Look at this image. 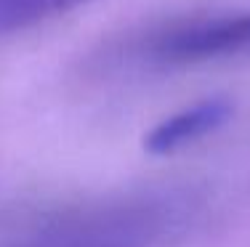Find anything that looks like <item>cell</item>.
Wrapping results in <instances>:
<instances>
[{"mask_svg": "<svg viewBox=\"0 0 250 247\" xmlns=\"http://www.w3.org/2000/svg\"><path fill=\"white\" fill-rule=\"evenodd\" d=\"M176 218L173 199L141 194L59 215L16 247H154Z\"/></svg>", "mask_w": 250, "mask_h": 247, "instance_id": "6da1fadb", "label": "cell"}, {"mask_svg": "<svg viewBox=\"0 0 250 247\" xmlns=\"http://www.w3.org/2000/svg\"><path fill=\"white\" fill-rule=\"evenodd\" d=\"M144 54L152 61L170 67L250 54V8L170 24L152 35Z\"/></svg>", "mask_w": 250, "mask_h": 247, "instance_id": "7a4b0ae2", "label": "cell"}, {"mask_svg": "<svg viewBox=\"0 0 250 247\" xmlns=\"http://www.w3.org/2000/svg\"><path fill=\"white\" fill-rule=\"evenodd\" d=\"M231 117V101L229 98H205L192 107L181 109L178 114L163 120L154 125L144 138V149L149 154H170L181 146L194 144L205 138L208 133L218 131Z\"/></svg>", "mask_w": 250, "mask_h": 247, "instance_id": "3957f363", "label": "cell"}, {"mask_svg": "<svg viewBox=\"0 0 250 247\" xmlns=\"http://www.w3.org/2000/svg\"><path fill=\"white\" fill-rule=\"evenodd\" d=\"M91 0H0V38L29 29Z\"/></svg>", "mask_w": 250, "mask_h": 247, "instance_id": "277c9868", "label": "cell"}]
</instances>
